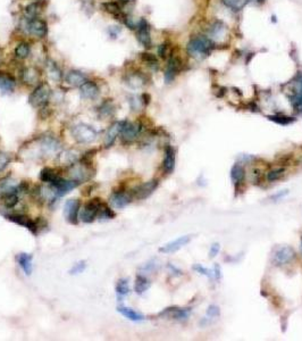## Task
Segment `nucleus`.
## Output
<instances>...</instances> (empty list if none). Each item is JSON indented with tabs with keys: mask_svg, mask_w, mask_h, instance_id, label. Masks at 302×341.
Instances as JSON below:
<instances>
[{
	"mask_svg": "<svg viewBox=\"0 0 302 341\" xmlns=\"http://www.w3.org/2000/svg\"><path fill=\"white\" fill-rule=\"evenodd\" d=\"M16 88V80L11 74L0 71V90L5 93H11Z\"/></svg>",
	"mask_w": 302,
	"mask_h": 341,
	"instance_id": "nucleus-24",
	"label": "nucleus"
},
{
	"mask_svg": "<svg viewBox=\"0 0 302 341\" xmlns=\"http://www.w3.org/2000/svg\"><path fill=\"white\" fill-rule=\"evenodd\" d=\"M116 216V213L113 211L112 207H109L108 205L102 202L101 206H100L99 213H98V218L101 219H112Z\"/></svg>",
	"mask_w": 302,
	"mask_h": 341,
	"instance_id": "nucleus-37",
	"label": "nucleus"
},
{
	"mask_svg": "<svg viewBox=\"0 0 302 341\" xmlns=\"http://www.w3.org/2000/svg\"><path fill=\"white\" fill-rule=\"evenodd\" d=\"M150 281L146 276L137 274L135 278V282H134V290H135L137 295H143V293L150 288Z\"/></svg>",
	"mask_w": 302,
	"mask_h": 341,
	"instance_id": "nucleus-31",
	"label": "nucleus"
},
{
	"mask_svg": "<svg viewBox=\"0 0 302 341\" xmlns=\"http://www.w3.org/2000/svg\"><path fill=\"white\" fill-rule=\"evenodd\" d=\"M215 48L214 41L208 36H194L187 43V54L197 59H203L208 57Z\"/></svg>",
	"mask_w": 302,
	"mask_h": 341,
	"instance_id": "nucleus-1",
	"label": "nucleus"
},
{
	"mask_svg": "<svg viewBox=\"0 0 302 341\" xmlns=\"http://www.w3.org/2000/svg\"><path fill=\"white\" fill-rule=\"evenodd\" d=\"M25 29L31 36L39 39H43L48 35V23H47L45 19L40 18H25Z\"/></svg>",
	"mask_w": 302,
	"mask_h": 341,
	"instance_id": "nucleus-5",
	"label": "nucleus"
},
{
	"mask_svg": "<svg viewBox=\"0 0 302 341\" xmlns=\"http://www.w3.org/2000/svg\"><path fill=\"white\" fill-rule=\"evenodd\" d=\"M159 316L169 317V319L176 321H186L191 316V309L179 308V307H169V308L163 310V312L159 314Z\"/></svg>",
	"mask_w": 302,
	"mask_h": 341,
	"instance_id": "nucleus-17",
	"label": "nucleus"
},
{
	"mask_svg": "<svg viewBox=\"0 0 302 341\" xmlns=\"http://www.w3.org/2000/svg\"><path fill=\"white\" fill-rule=\"evenodd\" d=\"M124 81L132 89H140V88H142L146 84V76L140 71H134V72L125 74Z\"/></svg>",
	"mask_w": 302,
	"mask_h": 341,
	"instance_id": "nucleus-19",
	"label": "nucleus"
},
{
	"mask_svg": "<svg viewBox=\"0 0 302 341\" xmlns=\"http://www.w3.org/2000/svg\"><path fill=\"white\" fill-rule=\"evenodd\" d=\"M175 168V149L169 144L165 147V156L163 161V170L166 174L173 173Z\"/></svg>",
	"mask_w": 302,
	"mask_h": 341,
	"instance_id": "nucleus-21",
	"label": "nucleus"
},
{
	"mask_svg": "<svg viewBox=\"0 0 302 341\" xmlns=\"http://www.w3.org/2000/svg\"><path fill=\"white\" fill-rule=\"evenodd\" d=\"M9 163H11V156L8 154L0 151V172L4 171Z\"/></svg>",
	"mask_w": 302,
	"mask_h": 341,
	"instance_id": "nucleus-44",
	"label": "nucleus"
},
{
	"mask_svg": "<svg viewBox=\"0 0 302 341\" xmlns=\"http://www.w3.org/2000/svg\"><path fill=\"white\" fill-rule=\"evenodd\" d=\"M192 269H193V271H196L197 273H199V274H201V275L207 276L208 279L214 278V272H213V269H209L204 268V266H202L201 264L193 265V266H192Z\"/></svg>",
	"mask_w": 302,
	"mask_h": 341,
	"instance_id": "nucleus-40",
	"label": "nucleus"
},
{
	"mask_svg": "<svg viewBox=\"0 0 302 341\" xmlns=\"http://www.w3.org/2000/svg\"><path fill=\"white\" fill-rule=\"evenodd\" d=\"M230 175H231V180H232L234 185L237 187V185L242 183L244 179H246V171H244V167L242 165L239 163H235L232 166V168H231Z\"/></svg>",
	"mask_w": 302,
	"mask_h": 341,
	"instance_id": "nucleus-29",
	"label": "nucleus"
},
{
	"mask_svg": "<svg viewBox=\"0 0 302 341\" xmlns=\"http://www.w3.org/2000/svg\"><path fill=\"white\" fill-rule=\"evenodd\" d=\"M295 257V252L293 248L288 247V246H283V247L277 248L271 256V261L274 265L276 266H284L293 261Z\"/></svg>",
	"mask_w": 302,
	"mask_h": 341,
	"instance_id": "nucleus-10",
	"label": "nucleus"
},
{
	"mask_svg": "<svg viewBox=\"0 0 302 341\" xmlns=\"http://www.w3.org/2000/svg\"><path fill=\"white\" fill-rule=\"evenodd\" d=\"M31 54V46L28 42H21L15 47L14 55L18 59H26Z\"/></svg>",
	"mask_w": 302,
	"mask_h": 341,
	"instance_id": "nucleus-33",
	"label": "nucleus"
},
{
	"mask_svg": "<svg viewBox=\"0 0 302 341\" xmlns=\"http://www.w3.org/2000/svg\"><path fill=\"white\" fill-rule=\"evenodd\" d=\"M123 126H124V121H117V122H114L112 126L108 127V130H107V132H106L105 143H103V146H105V148H110V147L114 146V144H115L117 137L120 136Z\"/></svg>",
	"mask_w": 302,
	"mask_h": 341,
	"instance_id": "nucleus-15",
	"label": "nucleus"
},
{
	"mask_svg": "<svg viewBox=\"0 0 302 341\" xmlns=\"http://www.w3.org/2000/svg\"><path fill=\"white\" fill-rule=\"evenodd\" d=\"M81 1L82 8L88 15H91L95 11V1L93 0H80Z\"/></svg>",
	"mask_w": 302,
	"mask_h": 341,
	"instance_id": "nucleus-41",
	"label": "nucleus"
},
{
	"mask_svg": "<svg viewBox=\"0 0 302 341\" xmlns=\"http://www.w3.org/2000/svg\"><path fill=\"white\" fill-rule=\"evenodd\" d=\"M70 132H72L74 139L79 144H92L98 137V132L91 126H88L85 123H80L74 126Z\"/></svg>",
	"mask_w": 302,
	"mask_h": 341,
	"instance_id": "nucleus-3",
	"label": "nucleus"
},
{
	"mask_svg": "<svg viewBox=\"0 0 302 341\" xmlns=\"http://www.w3.org/2000/svg\"><path fill=\"white\" fill-rule=\"evenodd\" d=\"M141 57V60L144 64H147L148 66L150 67L151 70H153V71H157L159 69V62H158V58L153 55V54H150V53H142L140 55Z\"/></svg>",
	"mask_w": 302,
	"mask_h": 341,
	"instance_id": "nucleus-35",
	"label": "nucleus"
},
{
	"mask_svg": "<svg viewBox=\"0 0 302 341\" xmlns=\"http://www.w3.org/2000/svg\"><path fill=\"white\" fill-rule=\"evenodd\" d=\"M40 73L38 72V70H35L34 67H24L21 71V80L25 84H35L39 81Z\"/></svg>",
	"mask_w": 302,
	"mask_h": 341,
	"instance_id": "nucleus-27",
	"label": "nucleus"
},
{
	"mask_svg": "<svg viewBox=\"0 0 302 341\" xmlns=\"http://www.w3.org/2000/svg\"><path fill=\"white\" fill-rule=\"evenodd\" d=\"M130 1H131V0H118L119 4H122V5H127Z\"/></svg>",
	"mask_w": 302,
	"mask_h": 341,
	"instance_id": "nucleus-50",
	"label": "nucleus"
},
{
	"mask_svg": "<svg viewBox=\"0 0 302 341\" xmlns=\"http://www.w3.org/2000/svg\"><path fill=\"white\" fill-rule=\"evenodd\" d=\"M295 88L292 91V94L290 97V101L292 107L295 111L302 114V75H300L295 80Z\"/></svg>",
	"mask_w": 302,
	"mask_h": 341,
	"instance_id": "nucleus-14",
	"label": "nucleus"
},
{
	"mask_svg": "<svg viewBox=\"0 0 302 341\" xmlns=\"http://www.w3.org/2000/svg\"><path fill=\"white\" fill-rule=\"evenodd\" d=\"M220 251V245L215 242V244L211 245V247L209 249V258H214L218 255V252Z\"/></svg>",
	"mask_w": 302,
	"mask_h": 341,
	"instance_id": "nucleus-46",
	"label": "nucleus"
},
{
	"mask_svg": "<svg viewBox=\"0 0 302 341\" xmlns=\"http://www.w3.org/2000/svg\"><path fill=\"white\" fill-rule=\"evenodd\" d=\"M191 241V235H182V237L175 239V240L168 242V244L162 246L159 248V252L163 254H172L180 251L181 248H183L184 246H186Z\"/></svg>",
	"mask_w": 302,
	"mask_h": 341,
	"instance_id": "nucleus-16",
	"label": "nucleus"
},
{
	"mask_svg": "<svg viewBox=\"0 0 302 341\" xmlns=\"http://www.w3.org/2000/svg\"><path fill=\"white\" fill-rule=\"evenodd\" d=\"M143 130L142 123L140 122H129V121H124V126L120 132V138L124 144H131L135 141L137 137L140 136Z\"/></svg>",
	"mask_w": 302,
	"mask_h": 341,
	"instance_id": "nucleus-6",
	"label": "nucleus"
},
{
	"mask_svg": "<svg viewBox=\"0 0 302 341\" xmlns=\"http://www.w3.org/2000/svg\"><path fill=\"white\" fill-rule=\"evenodd\" d=\"M224 5L234 12L240 11L247 5L248 0H223Z\"/></svg>",
	"mask_w": 302,
	"mask_h": 341,
	"instance_id": "nucleus-39",
	"label": "nucleus"
},
{
	"mask_svg": "<svg viewBox=\"0 0 302 341\" xmlns=\"http://www.w3.org/2000/svg\"><path fill=\"white\" fill-rule=\"evenodd\" d=\"M119 33H120V29L118 28V26H112V28L108 30V35L112 36L113 39H116L117 36H118Z\"/></svg>",
	"mask_w": 302,
	"mask_h": 341,
	"instance_id": "nucleus-47",
	"label": "nucleus"
},
{
	"mask_svg": "<svg viewBox=\"0 0 302 341\" xmlns=\"http://www.w3.org/2000/svg\"><path fill=\"white\" fill-rule=\"evenodd\" d=\"M117 312L122 314L125 319L132 321V322H142V321L146 320V316H144L143 314L136 312V310L126 306H117Z\"/></svg>",
	"mask_w": 302,
	"mask_h": 341,
	"instance_id": "nucleus-26",
	"label": "nucleus"
},
{
	"mask_svg": "<svg viewBox=\"0 0 302 341\" xmlns=\"http://www.w3.org/2000/svg\"><path fill=\"white\" fill-rule=\"evenodd\" d=\"M80 96L85 100H96L100 96V88L93 81L86 80L80 86Z\"/></svg>",
	"mask_w": 302,
	"mask_h": 341,
	"instance_id": "nucleus-13",
	"label": "nucleus"
},
{
	"mask_svg": "<svg viewBox=\"0 0 302 341\" xmlns=\"http://www.w3.org/2000/svg\"><path fill=\"white\" fill-rule=\"evenodd\" d=\"M258 1H259V2H264V0H258Z\"/></svg>",
	"mask_w": 302,
	"mask_h": 341,
	"instance_id": "nucleus-52",
	"label": "nucleus"
},
{
	"mask_svg": "<svg viewBox=\"0 0 302 341\" xmlns=\"http://www.w3.org/2000/svg\"><path fill=\"white\" fill-rule=\"evenodd\" d=\"M102 202L103 201L101 198H93L86 202L83 206V208H81V211H80V221L86 223V224L95 221L98 217L100 206H101Z\"/></svg>",
	"mask_w": 302,
	"mask_h": 341,
	"instance_id": "nucleus-4",
	"label": "nucleus"
},
{
	"mask_svg": "<svg viewBox=\"0 0 302 341\" xmlns=\"http://www.w3.org/2000/svg\"><path fill=\"white\" fill-rule=\"evenodd\" d=\"M16 262L19 268L23 269L25 275L30 276L33 272V256L31 254H26V252H21V254L16 255Z\"/></svg>",
	"mask_w": 302,
	"mask_h": 341,
	"instance_id": "nucleus-22",
	"label": "nucleus"
},
{
	"mask_svg": "<svg viewBox=\"0 0 302 341\" xmlns=\"http://www.w3.org/2000/svg\"><path fill=\"white\" fill-rule=\"evenodd\" d=\"M225 33H226V26L224 25V23L220 21H215L210 25V28L208 29V35H209L208 38L214 41V40L224 38Z\"/></svg>",
	"mask_w": 302,
	"mask_h": 341,
	"instance_id": "nucleus-28",
	"label": "nucleus"
},
{
	"mask_svg": "<svg viewBox=\"0 0 302 341\" xmlns=\"http://www.w3.org/2000/svg\"><path fill=\"white\" fill-rule=\"evenodd\" d=\"M133 200L132 194L131 191H126L125 189L123 190H115L110 196L109 201L112 204L113 207H115L117 209H122L125 208L126 206H129Z\"/></svg>",
	"mask_w": 302,
	"mask_h": 341,
	"instance_id": "nucleus-12",
	"label": "nucleus"
},
{
	"mask_svg": "<svg viewBox=\"0 0 302 341\" xmlns=\"http://www.w3.org/2000/svg\"><path fill=\"white\" fill-rule=\"evenodd\" d=\"M158 55H159V57H162V58H164V59L168 58V57L172 55V54H170L168 43L164 42L158 47Z\"/></svg>",
	"mask_w": 302,
	"mask_h": 341,
	"instance_id": "nucleus-42",
	"label": "nucleus"
},
{
	"mask_svg": "<svg viewBox=\"0 0 302 341\" xmlns=\"http://www.w3.org/2000/svg\"><path fill=\"white\" fill-rule=\"evenodd\" d=\"M267 119L271 121V122L278 124V126H290L293 122H295V119L292 116L283 115V114H275V115H268Z\"/></svg>",
	"mask_w": 302,
	"mask_h": 341,
	"instance_id": "nucleus-34",
	"label": "nucleus"
},
{
	"mask_svg": "<svg viewBox=\"0 0 302 341\" xmlns=\"http://www.w3.org/2000/svg\"><path fill=\"white\" fill-rule=\"evenodd\" d=\"M43 7V1L42 0H35L34 2L26 6L24 8V15L25 18H39V14L41 13Z\"/></svg>",
	"mask_w": 302,
	"mask_h": 341,
	"instance_id": "nucleus-30",
	"label": "nucleus"
},
{
	"mask_svg": "<svg viewBox=\"0 0 302 341\" xmlns=\"http://www.w3.org/2000/svg\"><path fill=\"white\" fill-rule=\"evenodd\" d=\"M86 80H88V77H86L85 74L82 73L81 71H78V70L69 71V72L67 73L66 76H65V81L69 84V86H72V87L82 86V84L84 83Z\"/></svg>",
	"mask_w": 302,
	"mask_h": 341,
	"instance_id": "nucleus-25",
	"label": "nucleus"
},
{
	"mask_svg": "<svg viewBox=\"0 0 302 341\" xmlns=\"http://www.w3.org/2000/svg\"><path fill=\"white\" fill-rule=\"evenodd\" d=\"M41 146L45 154H56L60 150V143L52 136L42 137Z\"/></svg>",
	"mask_w": 302,
	"mask_h": 341,
	"instance_id": "nucleus-23",
	"label": "nucleus"
},
{
	"mask_svg": "<svg viewBox=\"0 0 302 341\" xmlns=\"http://www.w3.org/2000/svg\"><path fill=\"white\" fill-rule=\"evenodd\" d=\"M50 96H51V89H50L49 84L46 82L39 83L34 88V90L30 93L29 96V104L33 108H42L48 106Z\"/></svg>",
	"mask_w": 302,
	"mask_h": 341,
	"instance_id": "nucleus-2",
	"label": "nucleus"
},
{
	"mask_svg": "<svg viewBox=\"0 0 302 341\" xmlns=\"http://www.w3.org/2000/svg\"><path fill=\"white\" fill-rule=\"evenodd\" d=\"M182 70V62L177 56L170 55L167 58V66L165 70V82L172 83Z\"/></svg>",
	"mask_w": 302,
	"mask_h": 341,
	"instance_id": "nucleus-11",
	"label": "nucleus"
},
{
	"mask_svg": "<svg viewBox=\"0 0 302 341\" xmlns=\"http://www.w3.org/2000/svg\"><path fill=\"white\" fill-rule=\"evenodd\" d=\"M287 195H288V190H282V191L278 192V194L271 196L270 199H273V200H280V199L284 198L285 196H287Z\"/></svg>",
	"mask_w": 302,
	"mask_h": 341,
	"instance_id": "nucleus-48",
	"label": "nucleus"
},
{
	"mask_svg": "<svg viewBox=\"0 0 302 341\" xmlns=\"http://www.w3.org/2000/svg\"><path fill=\"white\" fill-rule=\"evenodd\" d=\"M85 268H86V264H85L84 261L76 263V264L69 269V274H72V275L80 274V273H82L83 271H84Z\"/></svg>",
	"mask_w": 302,
	"mask_h": 341,
	"instance_id": "nucleus-43",
	"label": "nucleus"
},
{
	"mask_svg": "<svg viewBox=\"0 0 302 341\" xmlns=\"http://www.w3.org/2000/svg\"><path fill=\"white\" fill-rule=\"evenodd\" d=\"M46 66H47V72H48L49 76L51 77L52 80L55 81H59L62 79V70L59 69V66L57 65V63L55 60L52 59H47L46 62Z\"/></svg>",
	"mask_w": 302,
	"mask_h": 341,
	"instance_id": "nucleus-32",
	"label": "nucleus"
},
{
	"mask_svg": "<svg viewBox=\"0 0 302 341\" xmlns=\"http://www.w3.org/2000/svg\"><path fill=\"white\" fill-rule=\"evenodd\" d=\"M219 314H220V309H219V307H218V306L211 305V306L208 307V309H207V316L208 317H211V319H214V317L219 316Z\"/></svg>",
	"mask_w": 302,
	"mask_h": 341,
	"instance_id": "nucleus-45",
	"label": "nucleus"
},
{
	"mask_svg": "<svg viewBox=\"0 0 302 341\" xmlns=\"http://www.w3.org/2000/svg\"><path fill=\"white\" fill-rule=\"evenodd\" d=\"M158 184L159 181L153 179V180H150L148 182H144V183L136 185L135 188H133L132 190H131V194H132L133 199L143 200V199H147L153 194V191L158 188Z\"/></svg>",
	"mask_w": 302,
	"mask_h": 341,
	"instance_id": "nucleus-7",
	"label": "nucleus"
},
{
	"mask_svg": "<svg viewBox=\"0 0 302 341\" xmlns=\"http://www.w3.org/2000/svg\"><path fill=\"white\" fill-rule=\"evenodd\" d=\"M101 8L103 12H106L107 14L112 15L115 19H118V21L123 22L124 18H125L126 14L123 12L122 7H120L119 2L116 1H106L101 4Z\"/></svg>",
	"mask_w": 302,
	"mask_h": 341,
	"instance_id": "nucleus-18",
	"label": "nucleus"
},
{
	"mask_svg": "<svg viewBox=\"0 0 302 341\" xmlns=\"http://www.w3.org/2000/svg\"><path fill=\"white\" fill-rule=\"evenodd\" d=\"M116 295L118 296V299H122L123 297L127 296L130 293V285L129 279H119L116 283Z\"/></svg>",
	"mask_w": 302,
	"mask_h": 341,
	"instance_id": "nucleus-36",
	"label": "nucleus"
},
{
	"mask_svg": "<svg viewBox=\"0 0 302 341\" xmlns=\"http://www.w3.org/2000/svg\"><path fill=\"white\" fill-rule=\"evenodd\" d=\"M213 272H214V279L217 280V281H219L220 278H221V269H220L219 266L215 265Z\"/></svg>",
	"mask_w": 302,
	"mask_h": 341,
	"instance_id": "nucleus-49",
	"label": "nucleus"
},
{
	"mask_svg": "<svg viewBox=\"0 0 302 341\" xmlns=\"http://www.w3.org/2000/svg\"><path fill=\"white\" fill-rule=\"evenodd\" d=\"M300 249H301V252H302V237H301V245H300Z\"/></svg>",
	"mask_w": 302,
	"mask_h": 341,
	"instance_id": "nucleus-51",
	"label": "nucleus"
},
{
	"mask_svg": "<svg viewBox=\"0 0 302 341\" xmlns=\"http://www.w3.org/2000/svg\"><path fill=\"white\" fill-rule=\"evenodd\" d=\"M285 172H286V170H285L284 167L275 168V170L269 171L267 173V175H266L267 181L269 182V183H273V182H276L278 180H281V179L284 177Z\"/></svg>",
	"mask_w": 302,
	"mask_h": 341,
	"instance_id": "nucleus-38",
	"label": "nucleus"
},
{
	"mask_svg": "<svg viewBox=\"0 0 302 341\" xmlns=\"http://www.w3.org/2000/svg\"><path fill=\"white\" fill-rule=\"evenodd\" d=\"M80 211H81V201L79 199H68L64 206V215L66 221L73 225L79 224Z\"/></svg>",
	"mask_w": 302,
	"mask_h": 341,
	"instance_id": "nucleus-8",
	"label": "nucleus"
},
{
	"mask_svg": "<svg viewBox=\"0 0 302 341\" xmlns=\"http://www.w3.org/2000/svg\"><path fill=\"white\" fill-rule=\"evenodd\" d=\"M0 57H1V55H0Z\"/></svg>",
	"mask_w": 302,
	"mask_h": 341,
	"instance_id": "nucleus-53",
	"label": "nucleus"
},
{
	"mask_svg": "<svg viewBox=\"0 0 302 341\" xmlns=\"http://www.w3.org/2000/svg\"><path fill=\"white\" fill-rule=\"evenodd\" d=\"M115 111H116L115 104H114L113 99H110V98L109 99L103 100L102 103L97 107V113H98V116L101 120H106V119H110V117H113L115 115Z\"/></svg>",
	"mask_w": 302,
	"mask_h": 341,
	"instance_id": "nucleus-20",
	"label": "nucleus"
},
{
	"mask_svg": "<svg viewBox=\"0 0 302 341\" xmlns=\"http://www.w3.org/2000/svg\"><path fill=\"white\" fill-rule=\"evenodd\" d=\"M136 39L144 48L149 49L152 47V40H151V32H150V25L148 23L147 19L141 18L136 24Z\"/></svg>",
	"mask_w": 302,
	"mask_h": 341,
	"instance_id": "nucleus-9",
	"label": "nucleus"
}]
</instances>
